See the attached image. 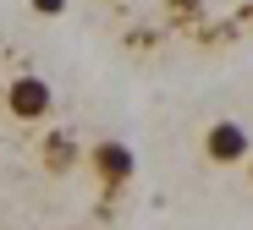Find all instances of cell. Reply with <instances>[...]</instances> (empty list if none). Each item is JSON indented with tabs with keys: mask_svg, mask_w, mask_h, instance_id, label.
<instances>
[{
	"mask_svg": "<svg viewBox=\"0 0 253 230\" xmlns=\"http://www.w3.org/2000/svg\"><path fill=\"white\" fill-rule=\"evenodd\" d=\"M242 164H248V181H253V154H248V159H242Z\"/></svg>",
	"mask_w": 253,
	"mask_h": 230,
	"instance_id": "52a82bcc",
	"label": "cell"
},
{
	"mask_svg": "<svg viewBox=\"0 0 253 230\" xmlns=\"http://www.w3.org/2000/svg\"><path fill=\"white\" fill-rule=\"evenodd\" d=\"M88 175L99 181V192H105V197H116V192L132 187L138 159H132V148H126L121 137H99V143L88 148Z\"/></svg>",
	"mask_w": 253,
	"mask_h": 230,
	"instance_id": "6da1fadb",
	"label": "cell"
},
{
	"mask_svg": "<svg viewBox=\"0 0 253 230\" xmlns=\"http://www.w3.org/2000/svg\"><path fill=\"white\" fill-rule=\"evenodd\" d=\"M248 154H253V137H248L242 121H215L204 131V159L209 164H242Z\"/></svg>",
	"mask_w": 253,
	"mask_h": 230,
	"instance_id": "3957f363",
	"label": "cell"
},
{
	"mask_svg": "<svg viewBox=\"0 0 253 230\" xmlns=\"http://www.w3.org/2000/svg\"><path fill=\"white\" fill-rule=\"evenodd\" d=\"M33 11H39V17H61L66 0H33Z\"/></svg>",
	"mask_w": 253,
	"mask_h": 230,
	"instance_id": "5b68a950",
	"label": "cell"
},
{
	"mask_svg": "<svg viewBox=\"0 0 253 230\" xmlns=\"http://www.w3.org/2000/svg\"><path fill=\"white\" fill-rule=\"evenodd\" d=\"M72 159H77V143L66 131H55V143H50V170H72Z\"/></svg>",
	"mask_w": 253,
	"mask_h": 230,
	"instance_id": "277c9868",
	"label": "cell"
},
{
	"mask_svg": "<svg viewBox=\"0 0 253 230\" xmlns=\"http://www.w3.org/2000/svg\"><path fill=\"white\" fill-rule=\"evenodd\" d=\"M198 6V0H171V11H193Z\"/></svg>",
	"mask_w": 253,
	"mask_h": 230,
	"instance_id": "8992f818",
	"label": "cell"
},
{
	"mask_svg": "<svg viewBox=\"0 0 253 230\" xmlns=\"http://www.w3.org/2000/svg\"><path fill=\"white\" fill-rule=\"evenodd\" d=\"M50 110H55V94H50L44 77H11V82H6V115H11L17 126L50 121Z\"/></svg>",
	"mask_w": 253,
	"mask_h": 230,
	"instance_id": "7a4b0ae2",
	"label": "cell"
}]
</instances>
